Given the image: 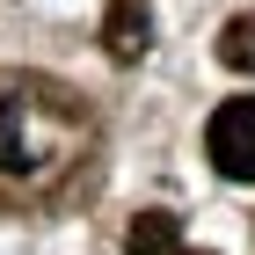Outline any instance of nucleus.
<instances>
[{"label": "nucleus", "mask_w": 255, "mask_h": 255, "mask_svg": "<svg viewBox=\"0 0 255 255\" xmlns=\"http://www.w3.org/2000/svg\"><path fill=\"white\" fill-rule=\"evenodd\" d=\"M80 138V110L37 80L0 88V175H44L51 160Z\"/></svg>", "instance_id": "obj_1"}, {"label": "nucleus", "mask_w": 255, "mask_h": 255, "mask_svg": "<svg viewBox=\"0 0 255 255\" xmlns=\"http://www.w3.org/2000/svg\"><path fill=\"white\" fill-rule=\"evenodd\" d=\"M131 255H182V219L175 212H138L131 234H124Z\"/></svg>", "instance_id": "obj_3"}, {"label": "nucleus", "mask_w": 255, "mask_h": 255, "mask_svg": "<svg viewBox=\"0 0 255 255\" xmlns=\"http://www.w3.org/2000/svg\"><path fill=\"white\" fill-rule=\"evenodd\" d=\"M219 59L234 66V73H255V15H234L219 29Z\"/></svg>", "instance_id": "obj_5"}, {"label": "nucleus", "mask_w": 255, "mask_h": 255, "mask_svg": "<svg viewBox=\"0 0 255 255\" xmlns=\"http://www.w3.org/2000/svg\"><path fill=\"white\" fill-rule=\"evenodd\" d=\"M190 255H197V248H190Z\"/></svg>", "instance_id": "obj_6"}, {"label": "nucleus", "mask_w": 255, "mask_h": 255, "mask_svg": "<svg viewBox=\"0 0 255 255\" xmlns=\"http://www.w3.org/2000/svg\"><path fill=\"white\" fill-rule=\"evenodd\" d=\"M102 44H110L117 59H138V51H146V0H117L110 22H102Z\"/></svg>", "instance_id": "obj_4"}, {"label": "nucleus", "mask_w": 255, "mask_h": 255, "mask_svg": "<svg viewBox=\"0 0 255 255\" xmlns=\"http://www.w3.org/2000/svg\"><path fill=\"white\" fill-rule=\"evenodd\" d=\"M204 153H212V168L226 182H255V102L234 95V102H219L212 124H204Z\"/></svg>", "instance_id": "obj_2"}]
</instances>
